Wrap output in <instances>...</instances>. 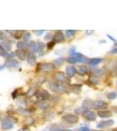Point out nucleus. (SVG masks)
<instances>
[{
    "label": "nucleus",
    "instance_id": "obj_21",
    "mask_svg": "<svg viewBox=\"0 0 117 131\" xmlns=\"http://www.w3.org/2000/svg\"><path fill=\"white\" fill-rule=\"evenodd\" d=\"M67 61L70 64H75V63L78 62V60H77L76 57H74V56H71V57H69V58L67 59Z\"/></svg>",
    "mask_w": 117,
    "mask_h": 131
},
{
    "label": "nucleus",
    "instance_id": "obj_35",
    "mask_svg": "<svg viewBox=\"0 0 117 131\" xmlns=\"http://www.w3.org/2000/svg\"><path fill=\"white\" fill-rule=\"evenodd\" d=\"M43 32H44L43 30H40V31H36V33L38 34V35H41V34L43 33Z\"/></svg>",
    "mask_w": 117,
    "mask_h": 131
},
{
    "label": "nucleus",
    "instance_id": "obj_32",
    "mask_svg": "<svg viewBox=\"0 0 117 131\" xmlns=\"http://www.w3.org/2000/svg\"><path fill=\"white\" fill-rule=\"evenodd\" d=\"M54 44H55V42L54 41H53V42H49L48 43V45H47V48L48 49H52L54 46Z\"/></svg>",
    "mask_w": 117,
    "mask_h": 131
},
{
    "label": "nucleus",
    "instance_id": "obj_9",
    "mask_svg": "<svg viewBox=\"0 0 117 131\" xmlns=\"http://www.w3.org/2000/svg\"><path fill=\"white\" fill-rule=\"evenodd\" d=\"M115 124V121L113 120H109V121H100V123L97 125V128L99 129H103V128H106V127H110L113 126Z\"/></svg>",
    "mask_w": 117,
    "mask_h": 131
},
{
    "label": "nucleus",
    "instance_id": "obj_7",
    "mask_svg": "<svg viewBox=\"0 0 117 131\" xmlns=\"http://www.w3.org/2000/svg\"><path fill=\"white\" fill-rule=\"evenodd\" d=\"M83 116L86 118L87 121H94L96 119V115L93 111L91 110H84L83 111Z\"/></svg>",
    "mask_w": 117,
    "mask_h": 131
},
{
    "label": "nucleus",
    "instance_id": "obj_37",
    "mask_svg": "<svg viewBox=\"0 0 117 131\" xmlns=\"http://www.w3.org/2000/svg\"><path fill=\"white\" fill-rule=\"evenodd\" d=\"M19 131H24V129H20Z\"/></svg>",
    "mask_w": 117,
    "mask_h": 131
},
{
    "label": "nucleus",
    "instance_id": "obj_27",
    "mask_svg": "<svg viewBox=\"0 0 117 131\" xmlns=\"http://www.w3.org/2000/svg\"><path fill=\"white\" fill-rule=\"evenodd\" d=\"M63 62H64V59H63V58L57 59V60H55L53 61V63L56 64V65H57V66H60V65H62Z\"/></svg>",
    "mask_w": 117,
    "mask_h": 131
},
{
    "label": "nucleus",
    "instance_id": "obj_2",
    "mask_svg": "<svg viewBox=\"0 0 117 131\" xmlns=\"http://www.w3.org/2000/svg\"><path fill=\"white\" fill-rule=\"evenodd\" d=\"M13 125H14V121H12V119L10 117H6L5 119H3L2 123H1L2 129H5V130L12 129L13 128Z\"/></svg>",
    "mask_w": 117,
    "mask_h": 131
},
{
    "label": "nucleus",
    "instance_id": "obj_13",
    "mask_svg": "<svg viewBox=\"0 0 117 131\" xmlns=\"http://www.w3.org/2000/svg\"><path fill=\"white\" fill-rule=\"evenodd\" d=\"M5 66H8V67H18L19 66V62L16 60H12V59H11V60L6 61Z\"/></svg>",
    "mask_w": 117,
    "mask_h": 131
},
{
    "label": "nucleus",
    "instance_id": "obj_34",
    "mask_svg": "<svg viewBox=\"0 0 117 131\" xmlns=\"http://www.w3.org/2000/svg\"><path fill=\"white\" fill-rule=\"evenodd\" d=\"M52 39V34H51V33H47L45 36V39Z\"/></svg>",
    "mask_w": 117,
    "mask_h": 131
},
{
    "label": "nucleus",
    "instance_id": "obj_31",
    "mask_svg": "<svg viewBox=\"0 0 117 131\" xmlns=\"http://www.w3.org/2000/svg\"><path fill=\"white\" fill-rule=\"evenodd\" d=\"M80 131H91V129H89L88 127H86V126H82L80 128Z\"/></svg>",
    "mask_w": 117,
    "mask_h": 131
},
{
    "label": "nucleus",
    "instance_id": "obj_28",
    "mask_svg": "<svg viewBox=\"0 0 117 131\" xmlns=\"http://www.w3.org/2000/svg\"><path fill=\"white\" fill-rule=\"evenodd\" d=\"M25 46V41H19L17 43V47L18 49H24Z\"/></svg>",
    "mask_w": 117,
    "mask_h": 131
},
{
    "label": "nucleus",
    "instance_id": "obj_38",
    "mask_svg": "<svg viewBox=\"0 0 117 131\" xmlns=\"http://www.w3.org/2000/svg\"><path fill=\"white\" fill-rule=\"evenodd\" d=\"M114 131H117V129H114Z\"/></svg>",
    "mask_w": 117,
    "mask_h": 131
},
{
    "label": "nucleus",
    "instance_id": "obj_17",
    "mask_svg": "<svg viewBox=\"0 0 117 131\" xmlns=\"http://www.w3.org/2000/svg\"><path fill=\"white\" fill-rule=\"evenodd\" d=\"M82 107L85 108V110H88V108H91V107H93V102L91 100H85Z\"/></svg>",
    "mask_w": 117,
    "mask_h": 131
},
{
    "label": "nucleus",
    "instance_id": "obj_39",
    "mask_svg": "<svg viewBox=\"0 0 117 131\" xmlns=\"http://www.w3.org/2000/svg\"><path fill=\"white\" fill-rule=\"evenodd\" d=\"M67 131H73V130H67Z\"/></svg>",
    "mask_w": 117,
    "mask_h": 131
},
{
    "label": "nucleus",
    "instance_id": "obj_18",
    "mask_svg": "<svg viewBox=\"0 0 117 131\" xmlns=\"http://www.w3.org/2000/svg\"><path fill=\"white\" fill-rule=\"evenodd\" d=\"M77 72H78L80 74H81V75H85V74L87 73L88 69H87V67L85 66H80L79 67H78V69H77Z\"/></svg>",
    "mask_w": 117,
    "mask_h": 131
},
{
    "label": "nucleus",
    "instance_id": "obj_26",
    "mask_svg": "<svg viewBox=\"0 0 117 131\" xmlns=\"http://www.w3.org/2000/svg\"><path fill=\"white\" fill-rule=\"evenodd\" d=\"M90 81L93 84H94V85H97L99 83V79L97 77H95V76H92V77L90 78Z\"/></svg>",
    "mask_w": 117,
    "mask_h": 131
},
{
    "label": "nucleus",
    "instance_id": "obj_40",
    "mask_svg": "<svg viewBox=\"0 0 117 131\" xmlns=\"http://www.w3.org/2000/svg\"><path fill=\"white\" fill-rule=\"evenodd\" d=\"M116 85H117V80H116Z\"/></svg>",
    "mask_w": 117,
    "mask_h": 131
},
{
    "label": "nucleus",
    "instance_id": "obj_1",
    "mask_svg": "<svg viewBox=\"0 0 117 131\" xmlns=\"http://www.w3.org/2000/svg\"><path fill=\"white\" fill-rule=\"evenodd\" d=\"M62 120L67 123H70V124H74L78 122V116L76 114H64L62 116Z\"/></svg>",
    "mask_w": 117,
    "mask_h": 131
},
{
    "label": "nucleus",
    "instance_id": "obj_24",
    "mask_svg": "<svg viewBox=\"0 0 117 131\" xmlns=\"http://www.w3.org/2000/svg\"><path fill=\"white\" fill-rule=\"evenodd\" d=\"M44 47H45V45H44L43 42L38 41V43H37V51H38V52L42 51V50H43Z\"/></svg>",
    "mask_w": 117,
    "mask_h": 131
},
{
    "label": "nucleus",
    "instance_id": "obj_20",
    "mask_svg": "<svg viewBox=\"0 0 117 131\" xmlns=\"http://www.w3.org/2000/svg\"><path fill=\"white\" fill-rule=\"evenodd\" d=\"M101 61H102V59L95 58V59H92V60H90L88 63L90 66H97V65H99Z\"/></svg>",
    "mask_w": 117,
    "mask_h": 131
},
{
    "label": "nucleus",
    "instance_id": "obj_12",
    "mask_svg": "<svg viewBox=\"0 0 117 131\" xmlns=\"http://www.w3.org/2000/svg\"><path fill=\"white\" fill-rule=\"evenodd\" d=\"M54 65L52 63H44V64H41L40 65V69L43 71H51L54 69Z\"/></svg>",
    "mask_w": 117,
    "mask_h": 131
},
{
    "label": "nucleus",
    "instance_id": "obj_36",
    "mask_svg": "<svg viewBox=\"0 0 117 131\" xmlns=\"http://www.w3.org/2000/svg\"><path fill=\"white\" fill-rule=\"evenodd\" d=\"M108 38H109L110 39H111V40H113V41H115V42L116 41V39H114V38H113V37L110 36L109 34H108Z\"/></svg>",
    "mask_w": 117,
    "mask_h": 131
},
{
    "label": "nucleus",
    "instance_id": "obj_14",
    "mask_svg": "<svg viewBox=\"0 0 117 131\" xmlns=\"http://www.w3.org/2000/svg\"><path fill=\"white\" fill-rule=\"evenodd\" d=\"M0 49L4 52H9L11 50V44L8 41H3L0 44Z\"/></svg>",
    "mask_w": 117,
    "mask_h": 131
},
{
    "label": "nucleus",
    "instance_id": "obj_4",
    "mask_svg": "<svg viewBox=\"0 0 117 131\" xmlns=\"http://www.w3.org/2000/svg\"><path fill=\"white\" fill-rule=\"evenodd\" d=\"M50 89L55 93H63L66 91L67 87L60 83H51Z\"/></svg>",
    "mask_w": 117,
    "mask_h": 131
},
{
    "label": "nucleus",
    "instance_id": "obj_23",
    "mask_svg": "<svg viewBox=\"0 0 117 131\" xmlns=\"http://www.w3.org/2000/svg\"><path fill=\"white\" fill-rule=\"evenodd\" d=\"M107 97H108V99H109V100H115V98L117 97V94L115 92H110L108 94Z\"/></svg>",
    "mask_w": 117,
    "mask_h": 131
},
{
    "label": "nucleus",
    "instance_id": "obj_10",
    "mask_svg": "<svg viewBox=\"0 0 117 131\" xmlns=\"http://www.w3.org/2000/svg\"><path fill=\"white\" fill-rule=\"evenodd\" d=\"M15 53H16L15 54L17 55V57L20 60H24L26 59V52L25 51L24 49H18Z\"/></svg>",
    "mask_w": 117,
    "mask_h": 131
},
{
    "label": "nucleus",
    "instance_id": "obj_16",
    "mask_svg": "<svg viewBox=\"0 0 117 131\" xmlns=\"http://www.w3.org/2000/svg\"><path fill=\"white\" fill-rule=\"evenodd\" d=\"M98 115L101 118H108L112 115V113L108 110H100L98 112Z\"/></svg>",
    "mask_w": 117,
    "mask_h": 131
},
{
    "label": "nucleus",
    "instance_id": "obj_30",
    "mask_svg": "<svg viewBox=\"0 0 117 131\" xmlns=\"http://www.w3.org/2000/svg\"><path fill=\"white\" fill-rule=\"evenodd\" d=\"M23 34H24L23 31H17V32H15L14 36H15V38H20V37H21ZM23 36H24V35H23Z\"/></svg>",
    "mask_w": 117,
    "mask_h": 131
},
{
    "label": "nucleus",
    "instance_id": "obj_25",
    "mask_svg": "<svg viewBox=\"0 0 117 131\" xmlns=\"http://www.w3.org/2000/svg\"><path fill=\"white\" fill-rule=\"evenodd\" d=\"M50 131H63V129L58 125H53V126L51 127Z\"/></svg>",
    "mask_w": 117,
    "mask_h": 131
},
{
    "label": "nucleus",
    "instance_id": "obj_22",
    "mask_svg": "<svg viewBox=\"0 0 117 131\" xmlns=\"http://www.w3.org/2000/svg\"><path fill=\"white\" fill-rule=\"evenodd\" d=\"M75 32H76V31H74V30H67V31H66V36H67V38H72L74 34H75Z\"/></svg>",
    "mask_w": 117,
    "mask_h": 131
},
{
    "label": "nucleus",
    "instance_id": "obj_5",
    "mask_svg": "<svg viewBox=\"0 0 117 131\" xmlns=\"http://www.w3.org/2000/svg\"><path fill=\"white\" fill-rule=\"evenodd\" d=\"M36 96H37V99L38 101H44L45 100H47L49 98V93L45 89H41V90H38V92H36Z\"/></svg>",
    "mask_w": 117,
    "mask_h": 131
},
{
    "label": "nucleus",
    "instance_id": "obj_41",
    "mask_svg": "<svg viewBox=\"0 0 117 131\" xmlns=\"http://www.w3.org/2000/svg\"><path fill=\"white\" fill-rule=\"evenodd\" d=\"M0 69H1V66H0Z\"/></svg>",
    "mask_w": 117,
    "mask_h": 131
},
{
    "label": "nucleus",
    "instance_id": "obj_8",
    "mask_svg": "<svg viewBox=\"0 0 117 131\" xmlns=\"http://www.w3.org/2000/svg\"><path fill=\"white\" fill-rule=\"evenodd\" d=\"M77 73V70L76 68L73 66H68L67 68H66V74L69 78H72L74 77Z\"/></svg>",
    "mask_w": 117,
    "mask_h": 131
},
{
    "label": "nucleus",
    "instance_id": "obj_15",
    "mask_svg": "<svg viewBox=\"0 0 117 131\" xmlns=\"http://www.w3.org/2000/svg\"><path fill=\"white\" fill-rule=\"evenodd\" d=\"M27 63L31 66L36 63V56H35V54H31V53L29 54V55L27 56Z\"/></svg>",
    "mask_w": 117,
    "mask_h": 131
},
{
    "label": "nucleus",
    "instance_id": "obj_3",
    "mask_svg": "<svg viewBox=\"0 0 117 131\" xmlns=\"http://www.w3.org/2000/svg\"><path fill=\"white\" fill-rule=\"evenodd\" d=\"M54 79L57 81V83H60V84L67 83L69 81V80L67 79V75L63 72H58L57 73H55Z\"/></svg>",
    "mask_w": 117,
    "mask_h": 131
},
{
    "label": "nucleus",
    "instance_id": "obj_33",
    "mask_svg": "<svg viewBox=\"0 0 117 131\" xmlns=\"http://www.w3.org/2000/svg\"><path fill=\"white\" fill-rule=\"evenodd\" d=\"M110 54H117V46H115V47L110 51Z\"/></svg>",
    "mask_w": 117,
    "mask_h": 131
},
{
    "label": "nucleus",
    "instance_id": "obj_19",
    "mask_svg": "<svg viewBox=\"0 0 117 131\" xmlns=\"http://www.w3.org/2000/svg\"><path fill=\"white\" fill-rule=\"evenodd\" d=\"M29 46V49H30V51H31V54H35V53H37V43H35V42L31 41V43H29L28 45Z\"/></svg>",
    "mask_w": 117,
    "mask_h": 131
},
{
    "label": "nucleus",
    "instance_id": "obj_6",
    "mask_svg": "<svg viewBox=\"0 0 117 131\" xmlns=\"http://www.w3.org/2000/svg\"><path fill=\"white\" fill-rule=\"evenodd\" d=\"M108 104L104 101H95L93 102V107L98 110H106V108L108 107Z\"/></svg>",
    "mask_w": 117,
    "mask_h": 131
},
{
    "label": "nucleus",
    "instance_id": "obj_11",
    "mask_svg": "<svg viewBox=\"0 0 117 131\" xmlns=\"http://www.w3.org/2000/svg\"><path fill=\"white\" fill-rule=\"evenodd\" d=\"M64 39H65V36L62 32H55L54 36H53V40H54V42H56V43H60V42H62Z\"/></svg>",
    "mask_w": 117,
    "mask_h": 131
},
{
    "label": "nucleus",
    "instance_id": "obj_29",
    "mask_svg": "<svg viewBox=\"0 0 117 131\" xmlns=\"http://www.w3.org/2000/svg\"><path fill=\"white\" fill-rule=\"evenodd\" d=\"M30 39H31V34L28 33V32H27V33H25V34H24V36H23V39H24L25 42L28 41Z\"/></svg>",
    "mask_w": 117,
    "mask_h": 131
}]
</instances>
